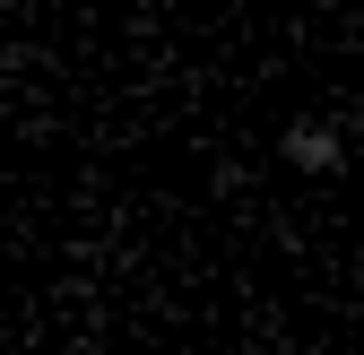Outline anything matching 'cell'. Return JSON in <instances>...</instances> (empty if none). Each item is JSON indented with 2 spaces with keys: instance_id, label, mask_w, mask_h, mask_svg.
I'll return each mask as SVG.
<instances>
[{
  "instance_id": "1",
  "label": "cell",
  "mask_w": 364,
  "mask_h": 355,
  "mask_svg": "<svg viewBox=\"0 0 364 355\" xmlns=\"http://www.w3.org/2000/svg\"><path fill=\"white\" fill-rule=\"evenodd\" d=\"M278 156H287L295 173H312V182H330V173L355 165V139H347L330 113H295V121L278 130Z\"/></svg>"
}]
</instances>
